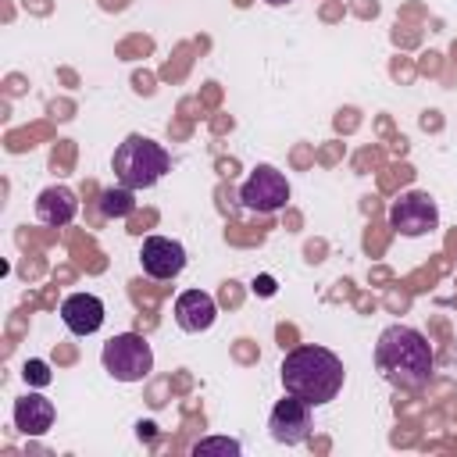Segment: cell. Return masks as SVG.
I'll return each mask as SVG.
<instances>
[{"label": "cell", "mask_w": 457, "mask_h": 457, "mask_svg": "<svg viewBox=\"0 0 457 457\" xmlns=\"http://www.w3.org/2000/svg\"><path fill=\"white\" fill-rule=\"evenodd\" d=\"M278 378H282L286 393L307 400L311 407H325V403H332L339 396V389L346 382V368L328 346L303 343V346H293L282 357Z\"/></svg>", "instance_id": "6da1fadb"}, {"label": "cell", "mask_w": 457, "mask_h": 457, "mask_svg": "<svg viewBox=\"0 0 457 457\" xmlns=\"http://www.w3.org/2000/svg\"><path fill=\"white\" fill-rule=\"evenodd\" d=\"M432 346L414 325H386L375 343V368L396 389H421L432 378Z\"/></svg>", "instance_id": "7a4b0ae2"}, {"label": "cell", "mask_w": 457, "mask_h": 457, "mask_svg": "<svg viewBox=\"0 0 457 457\" xmlns=\"http://www.w3.org/2000/svg\"><path fill=\"white\" fill-rule=\"evenodd\" d=\"M111 168H114L118 186L136 193V189H150L164 179V171L171 168V154L157 139H150L143 132H132L114 146Z\"/></svg>", "instance_id": "3957f363"}, {"label": "cell", "mask_w": 457, "mask_h": 457, "mask_svg": "<svg viewBox=\"0 0 457 457\" xmlns=\"http://www.w3.org/2000/svg\"><path fill=\"white\" fill-rule=\"evenodd\" d=\"M100 364L114 382H143L154 371V350L139 332H118L104 343Z\"/></svg>", "instance_id": "277c9868"}, {"label": "cell", "mask_w": 457, "mask_h": 457, "mask_svg": "<svg viewBox=\"0 0 457 457\" xmlns=\"http://www.w3.org/2000/svg\"><path fill=\"white\" fill-rule=\"evenodd\" d=\"M239 200L246 211H257V214H275L286 207L289 200V179L275 168V164H257L246 182L239 186Z\"/></svg>", "instance_id": "5b68a950"}, {"label": "cell", "mask_w": 457, "mask_h": 457, "mask_svg": "<svg viewBox=\"0 0 457 457\" xmlns=\"http://www.w3.org/2000/svg\"><path fill=\"white\" fill-rule=\"evenodd\" d=\"M389 225H393L400 236H407V239L432 236V232L439 228V207H436V200H432L428 193L411 189V193H403L400 200H393V207H389Z\"/></svg>", "instance_id": "8992f818"}, {"label": "cell", "mask_w": 457, "mask_h": 457, "mask_svg": "<svg viewBox=\"0 0 457 457\" xmlns=\"http://www.w3.org/2000/svg\"><path fill=\"white\" fill-rule=\"evenodd\" d=\"M268 432H271V439L282 443V446H300V443H307L311 432H314V407H311L307 400L286 393V396L271 407V414H268Z\"/></svg>", "instance_id": "52a82bcc"}, {"label": "cell", "mask_w": 457, "mask_h": 457, "mask_svg": "<svg viewBox=\"0 0 457 457\" xmlns=\"http://www.w3.org/2000/svg\"><path fill=\"white\" fill-rule=\"evenodd\" d=\"M139 264L154 282H171L186 268V246L168 236H146L139 250Z\"/></svg>", "instance_id": "ba28073f"}, {"label": "cell", "mask_w": 457, "mask_h": 457, "mask_svg": "<svg viewBox=\"0 0 457 457\" xmlns=\"http://www.w3.org/2000/svg\"><path fill=\"white\" fill-rule=\"evenodd\" d=\"M104 318H107V307H104V300L96 293H71V296L61 300V321H64V328L71 336L100 332Z\"/></svg>", "instance_id": "9c48e42d"}, {"label": "cell", "mask_w": 457, "mask_h": 457, "mask_svg": "<svg viewBox=\"0 0 457 457\" xmlns=\"http://www.w3.org/2000/svg\"><path fill=\"white\" fill-rule=\"evenodd\" d=\"M171 311H175V325L182 332H207L214 325V318H218V303L204 289H182L175 296V307Z\"/></svg>", "instance_id": "30bf717a"}, {"label": "cell", "mask_w": 457, "mask_h": 457, "mask_svg": "<svg viewBox=\"0 0 457 457\" xmlns=\"http://www.w3.org/2000/svg\"><path fill=\"white\" fill-rule=\"evenodd\" d=\"M11 414H14V428H18L21 436H46V432L54 428V418H57L54 403H50L43 393H25V396H18Z\"/></svg>", "instance_id": "8fae6325"}, {"label": "cell", "mask_w": 457, "mask_h": 457, "mask_svg": "<svg viewBox=\"0 0 457 457\" xmlns=\"http://www.w3.org/2000/svg\"><path fill=\"white\" fill-rule=\"evenodd\" d=\"M79 214V196L68 189V186H46L39 196H36V218L50 228H64L71 225Z\"/></svg>", "instance_id": "7c38bea8"}, {"label": "cell", "mask_w": 457, "mask_h": 457, "mask_svg": "<svg viewBox=\"0 0 457 457\" xmlns=\"http://www.w3.org/2000/svg\"><path fill=\"white\" fill-rule=\"evenodd\" d=\"M243 443L232 436H204L193 443V457H239Z\"/></svg>", "instance_id": "4fadbf2b"}, {"label": "cell", "mask_w": 457, "mask_h": 457, "mask_svg": "<svg viewBox=\"0 0 457 457\" xmlns=\"http://www.w3.org/2000/svg\"><path fill=\"white\" fill-rule=\"evenodd\" d=\"M100 211H104L107 218H125V214H132V211H136L132 189H125V186L104 189V193H100Z\"/></svg>", "instance_id": "5bb4252c"}, {"label": "cell", "mask_w": 457, "mask_h": 457, "mask_svg": "<svg viewBox=\"0 0 457 457\" xmlns=\"http://www.w3.org/2000/svg\"><path fill=\"white\" fill-rule=\"evenodd\" d=\"M21 375H25V382H32V386H46V382H50V368H46V361H25Z\"/></svg>", "instance_id": "9a60e30c"}, {"label": "cell", "mask_w": 457, "mask_h": 457, "mask_svg": "<svg viewBox=\"0 0 457 457\" xmlns=\"http://www.w3.org/2000/svg\"><path fill=\"white\" fill-rule=\"evenodd\" d=\"M253 289H261L264 296H271V293H275V282H271V278L264 275V278H257V282H253Z\"/></svg>", "instance_id": "2e32d148"}, {"label": "cell", "mask_w": 457, "mask_h": 457, "mask_svg": "<svg viewBox=\"0 0 457 457\" xmlns=\"http://www.w3.org/2000/svg\"><path fill=\"white\" fill-rule=\"evenodd\" d=\"M268 7H286V4H293V0H264Z\"/></svg>", "instance_id": "e0dca14e"}]
</instances>
